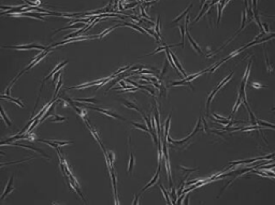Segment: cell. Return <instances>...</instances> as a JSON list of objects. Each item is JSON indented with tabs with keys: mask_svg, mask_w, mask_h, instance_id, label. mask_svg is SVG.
Instances as JSON below:
<instances>
[{
	"mask_svg": "<svg viewBox=\"0 0 275 205\" xmlns=\"http://www.w3.org/2000/svg\"><path fill=\"white\" fill-rule=\"evenodd\" d=\"M117 2H118V0H114V3H115V4H117Z\"/></svg>",
	"mask_w": 275,
	"mask_h": 205,
	"instance_id": "f1b7e54d",
	"label": "cell"
},
{
	"mask_svg": "<svg viewBox=\"0 0 275 205\" xmlns=\"http://www.w3.org/2000/svg\"><path fill=\"white\" fill-rule=\"evenodd\" d=\"M59 120H66V117H59V116L56 114V115H55V119L52 121H59Z\"/></svg>",
	"mask_w": 275,
	"mask_h": 205,
	"instance_id": "603a6c76",
	"label": "cell"
},
{
	"mask_svg": "<svg viewBox=\"0 0 275 205\" xmlns=\"http://www.w3.org/2000/svg\"><path fill=\"white\" fill-rule=\"evenodd\" d=\"M138 5V3L136 2H133V3H131V4H126L125 7H124V10H127V9H132V8H134V7H136Z\"/></svg>",
	"mask_w": 275,
	"mask_h": 205,
	"instance_id": "e0dca14e",
	"label": "cell"
},
{
	"mask_svg": "<svg viewBox=\"0 0 275 205\" xmlns=\"http://www.w3.org/2000/svg\"><path fill=\"white\" fill-rule=\"evenodd\" d=\"M131 123L134 126V127H136V128H140V129H142V130H143V131H145V132H148V131H149V129H148V128H146V127H145V126H144V125H140V123H133V121H131Z\"/></svg>",
	"mask_w": 275,
	"mask_h": 205,
	"instance_id": "8fae6325",
	"label": "cell"
},
{
	"mask_svg": "<svg viewBox=\"0 0 275 205\" xmlns=\"http://www.w3.org/2000/svg\"><path fill=\"white\" fill-rule=\"evenodd\" d=\"M186 34H187V39H188V40H189V41H190L191 45H193V47H195V49H196V51H198V53H200V54H202V51H201V49H200V47H199L198 45H197V43H196V42L193 41V39L190 37V34H189V31H188V29H187V28H186Z\"/></svg>",
	"mask_w": 275,
	"mask_h": 205,
	"instance_id": "3957f363",
	"label": "cell"
},
{
	"mask_svg": "<svg viewBox=\"0 0 275 205\" xmlns=\"http://www.w3.org/2000/svg\"><path fill=\"white\" fill-rule=\"evenodd\" d=\"M241 99H242V97H241V95H240L239 98H238L237 103H235V105H234V108H233V112H232V115H233V114L235 113V112H237V110H238V108H239L240 103H241Z\"/></svg>",
	"mask_w": 275,
	"mask_h": 205,
	"instance_id": "5bb4252c",
	"label": "cell"
},
{
	"mask_svg": "<svg viewBox=\"0 0 275 205\" xmlns=\"http://www.w3.org/2000/svg\"><path fill=\"white\" fill-rule=\"evenodd\" d=\"M59 75H60V71H57V72H56V74H55V76H54V79H53V82H54V83L56 82L57 77L59 76Z\"/></svg>",
	"mask_w": 275,
	"mask_h": 205,
	"instance_id": "484cf974",
	"label": "cell"
},
{
	"mask_svg": "<svg viewBox=\"0 0 275 205\" xmlns=\"http://www.w3.org/2000/svg\"><path fill=\"white\" fill-rule=\"evenodd\" d=\"M87 108H93V110H96V111H98V112H100V113L106 114V115H108V116H111V117L117 118V119H121V120H125V119H124L123 117H121V116H118V115H116V114L112 113V112H109V111H106V110H101V108H95V106H90V105H88Z\"/></svg>",
	"mask_w": 275,
	"mask_h": 205,
	"instance_id": "7a4b0ae2",
	"label": "cell"
},
{
	"mask_svg": "<svg viewBox=\"0 0 275 205\" xmlns=\"http://www.w3.org/2000/svg\"><path fill=\"white\" fill-rule=\"evenodd\" d=\"M1 115H2L3 119H4V121H5V123H7V125H8V126H11V121L9 120L8 118H7V116H5V114H4V110H3V108H1Z\"/></svg>",
	"mask_w": 275,
	"mask_h": 205,
	"instance_id": "9a60e30c",
	"label": "cell"
},
{
	"mask_svg": "<svg viewBox=\"0 0 275 205\" xmlns=\"http://www.w3.org/2000/svg\"><path fill=\"white\" fill-rule=\"evenodd\" d=\"M180 29H181V34H182V43L181 44H182V46L184 47V36H185V34H184V27H183V26H180Z\"/></svg>",
	"mask_w": 275,
	"mask_h": 205,
	"instance_id": "d6986e66",
	"label": "cell"
},
{
	"mask_svg": "<svg viewBox=\"0 0 275 205\" xmlns=\"http://www.w3.org/2000/svg\"><path fill=\"white\" fill-rule=\"evenodd\" d=\"M4 49H17V51H24V49H41V51H49V49L44 47V46L38 45V44H28V45H17V46H3Z\"/></svg>",
	"mask_w": 275,
	"mask_h": 205,
	"instance_id": "6da1fadb",
	"label": "cell"
},
{
	"mask_svg": "<svg viewBox=\"0 0 275 205\" xmlns=\"http://www.w3.org/2000/svg\"><path fill=\"white\" fill-rule=\"evenodd\" d=\"M159 171H160V163H159V165H158V170H157V173H156V175H155V177L153 178L152 180H151V183H149L148 185H146V186H145V187H144L143 189H142V191H144V190H146L147 188L151 187V186H152V185L154 184V183L157 182V180H158V177H159Z\"/></svg>",
	"mask_w": 275,
	"mask_h": 205,
	"instance_id": "5b68a950",
	"label": "cell"
},
{
	"mask_svg": "<svg viewBox=\"0 0 275 205\" xmlns=\"http://www.w3.org/2000/svg\"><path fill=\"white\" fill-rule=\"evenodd\" d=\"M170 119H171V116H169L167 119V123H166V129H165V134H166V138H168V131H169V125H170Z\"/></svg>",
	"mask_w": 275,
	"mask_h": 205,
	"instance_id": "2e32d148",
	"label": "cell"
},
{
	"mask_svg": "<svg viewBox=\"0 0 275 205\" xmlns=\"http://www.w3.org/2000/svg\"><path fill=\"white\" fill-rule=\"evenodd\" d=\"M232 74H233V73H231V74L229 75V76H228V77H226V80H224V81H223V82H221V83H220V84H219V85H218V87L216 88V89H217V90H219V89H220V88H221V87H223V86H224V85H225V84H226V83H227V82H228V81H229V80H230V79H231V77H232Z\"/></svg>",
	"mask_w": 275,
	"mask_h": 205,
	"instance_id": "4fadbf2b",
	"label": "cell"
},
{
	"mask_svg": "<svg viewBox=\"0 0 275 205\" xmlns=\"http://www.w3.org/2000/svg\"><path fill=\"white\" fill-rule=\"evenodd\" d=\"M139 73H141V74H148V73H149V74H153L154 72L149 71V70H142V71H140Z\"/></svg>",
	"mask_w": 275,
	"mask_h": 205,
	"instance_id": "cb8c5ba5",
	"label": "cell"
},
{
	"mask_svg": "<svg viewBox=\"0 0 275 205\" xmlns=\"http://www.w3.org/2000/svg\"><path fill=\"white\" fill-rule=\"evenodd\" d=\"M12 183H13V176L11 177V180H10V182H9V184H8V186H7V188H5V191L3 192V195H2V197H1V199H4L5 198V195H8L9 192H10L11 190H12Z\"/></svg>",
	"mask_w": 275,
	"mask_h": 205,
	"instance_id": "ba28073f",
	"label": "cell"
},
{
	"mask_svg": "<svg viewBox=\"0 0 275 205\" xmlns=\"http://www.w3.org/2000/svg\"><path fill=\"white\" fill-rule=\"evenodd\" d=\"M133 163H134L133 155L131 154V157H130V165H129V171H130V172L132 171V167H133Z\"/></svg>",
	"mask_w": 275,
	"mask_h": 205,
	"instance_id": "44dd1931",
	"label": "cell"
},
{
	"mask_svg": "<svg viewBox=\"0 0 275 205\" xmlns=\"http://www.w3.org/2000/svg\"><path fill=\"white\" fill-rule=\"evenodd\" d=\"M53 142H55L56 144H58V145H67V144H69V142H59V141H53Z\"/></svg>",
	"mask_w": 275,
	"mask_h": 205,
	"instance_id": "d4e9b609",
	"label": "cell"
},
{
	"mask_svg": "<svg viewBox=\"0 0 275 205\" xmlns=\"http://www.w3.org/2000/svg\"><path fill=\"white\" fill-rule=\"evenodd\" d=\"M191 7H193V4H190V5H189V8H187V9H186V10L184 11V13H182V14H181V15L178 16V17H176V18H175L174 21H173V23H178V22L180 21V19H182V18H183V16H185L186 14H187L188 10H189V9H190Z\"/></svg>",
	"mask_w": 275,
	"mask_h": 205,
	"instance_id": "30bf717a",
	"label": "cell"
},
{
	"mask_svg": "<svg viewBox=\"0 0 275 205\" xmlns=\"http://www.w3.org/2000/svg\"><path fill=\"white\" fill-rule=\"evenodd\" d=\"M218 1H219V0H213V1H212V2H211V7H213V5L215 4V3H217V2H218Z\"/></svg>",
	"mask_w": 275,
	"mask_h": 205,
	"instance_id": "83f0119b",
	"label": "cell"
},
{
	"mask_svg": "<svg viewBox=\"0 0 275 205\" xmlns=\"http://www.w3.org/2000/svg\"><path fill=\"white\" fill-rule=\"evenodd\" d=\"M167 67H168V62H167V61H166V64H165V69L162 70L161 76H163V74H165V72H166V70H167Z\"/></svg>",
	"mask_w": 275,
	"mask_h": 205,
	"instance_id": "4316f807",
	"label": "cell"
},
{
	"mask_svg": "<svg viewBox=\"0 0 275 205\" xmlns=\"http://www.w3.org/2000/svg\"><path fill=\"white\" fill-rule=\"evenodd\" d=\"M61 84H62V79L60 77L59 82H58V85L56 86V90H55V96L58 95V90H59V88H60V86H61Z\"/></svg>",
	"mask_w": 275,
	"mask_h": 205,
	"instance_id": "ac0fdd59",
	"label": "cell"
},
{
	"mask_svg": "<svg viewBox=\"0 0 275 205\" xmlns=\"http://www.w3.org/2000/svg\"><path fill=\"white\" fill-rule=\"evenodd\" d=\"M146 1H149V0H146Z\"/></svg>",
	"mask_w": 275,
	"mask_h": 205,
	"instance_id": "f546056e",
	"label": "cell"
},
{
	"mask_svg": "<svg viewBox=\"0 0 275 205\" xmlns=\"http://www.w3.org/2000/svg\"><path fill=\"white\" fill-rule=\"evenodd\" d=\"M156 34L158 36H160V31H159V16L157 18V24H156Z\"/></svg>",
	"mask_w": 275,
	"mask_h": 205,
	"instance_id": "7402d4cb",
	"label": "cell"
},
{
	"mask_svg": "<svg viewBox=\"0 0 275 205\" xmlns=\"http://www.w3.org/2000/svg\"><path fill=\"white\" fill-rule=\"evenodd\" d=\"M124 25H126V26H130L131 28H133V29H136V30H138V31H140L141 34H145L146 31L144 30L143 28H142L141 26H136V25H133V24H131V23H124Z\"/></svg>",
	"mask_w": 275,
	"mask_h": 205,
	"instance_id": "8992f818",
	"label": "cell"
},
{
	"mask_svg": "<svg viewBox=\"0 0 275 205\" xmlns=\"http://www.w3.org/2000/svg\"><path fill=\"white\" fill-rule=\"evenodd\" d=\"M68 64V61H67V60H66V61H64V62H62V64H58V66H57V67H56V68H55V69H54V70H53V72H52L51 74H49V75H47V76H46V77H45V79H44V80H43V83H44V82H45V81H46V80H49V77H52V76H53V75H54V74H55V73H56V72H57V71H58V70H59V69H61V68H62V67H64V66H66V64Z\"/></svg>",
	"mask_w": 275,
	"mask_h": 205,
	"instance_id": "277c9868",
	"label": "cell"
},
{
	"mask_svg": "<svg viewBox=\"0 0 275 205\" xmlns=\"http://www.w3.org/2000/svg\"><path fill=\"white\" fill-rule=\"evenodd\" d=\"M1 98H2V99H8V100H10V101H13V102L17 103L18 105H21L22 108H24V104L18 100V99H15V98H12V97H10V96H4V95L1 96Z\"/></svg>",
	"mask_w": 275,
	"mask_h": 205,
	"instance_id": "52a82bcc",
	"label": "cell"
},
{
	"mask_svg": "<svg viewBox=\"0 0 275 205\" xmlns=\"http://www.w3.org/2000/svg\"><path fill=\"white\" fill-rule=\"evenodd\" d=\"M160 186V188H161V190H162V192H163V195H165V198H166V200H167V203L168 204H172V201H170L169 200V195H168V193H167V191H166V189L163 187H162V185L160 184L159 185Z\"/></svg>",
	"mask_w": 275,
	"mask_h": 205,
	"instance_id": "7c38bea8",
	"label": "cell"
},
{
	"mask_svg": "<svg viewBox=\"0 0 275 205\" xmlns=\"http://www.w3.org/2000/svg\"><path fill=\"white\" fill-rule=\"evenodd\" d=\"M77 101H84V102H90V103H93V102H97V100L96 99H77Z\"/></svg>",
	"mask_w": 275,
	"mask_h": 205,
	"instance_id": "ffe728a7",
	"label": "cell"
},
{
	"mask_svg": "<svg viewBox=\"0 0 275 205\" xmlns=\"http://www.w3.org/2000/svg\"><path fill=\"white\" fill-rule=\"evenodd\" d=\"M121 102L124 103V104L126 105L127 108H132V110H134V111H138V112H140V110L138 108V106H136V105H133L132 103H130V102H128V101H126V100H121Z\"/></svg>",
	"mask_w": 275,
	"mask_h": 205,
	"instance_id": "9c48e42d",
	"label": "cell"
}]
</instances>
